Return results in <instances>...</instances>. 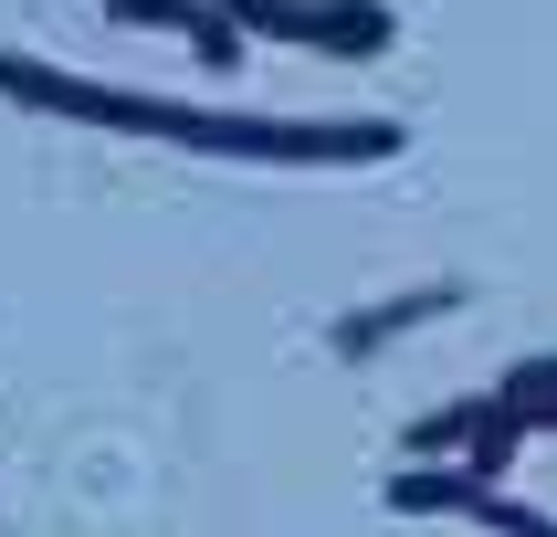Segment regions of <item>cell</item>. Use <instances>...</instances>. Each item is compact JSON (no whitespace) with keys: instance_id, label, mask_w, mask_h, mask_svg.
Returning <instances> with one entry per match:
<instances>
[{"instance_id":"7","label":"cell","mask_w":557,"mask_h":537,"mask_svg":"<svg viewBox=\"0 0 557 537\" xmlns=\"http://www.w3.org/2000/svg\"><path fill=\"white\" fill-rule=\"evenodd\" d=\"M495 401L516 411L527 432H557V347H547V358H527V369H505V390H495Z\"/></svg>"},{"instance_id":"11","label":"cell","mask_w":557,"mask_h":537,"mask_svg":"<svg viewBox=\"0 0 557 537\" xmlns=\"http://www.w3.org/2000/svg\"><path fill=\"white\" fill-rule=\"evenodd\" d=\"M221 11H232V22H243V32H252V22H263V0H221Z\"/></svg>"},{"instance_id":"8","label":"cell","mask_w":557,"mask_h":537,"mask_svg":"<svg viewBox=\"0 0 557 537\" xmlns=\"http://www.w3.org/2000/svg\"><path fill=\"white\" fill-rule=\"evenodd\" d=\"M516 442H527V422H516L505 401H484V422H473V442H463L473 485H505V464H516Z\"/></svg>"},{"instance_id":"1","label":"cell","mask_w":557,"mask_h":537,"mask_svg":"<svg viewBox=\"0 0 557 537\" xmlns=\"http://www.w3.org/2000/svg\"><path fill=\"white\" fill-rule=\"evenodd\" d=\"M180 148H211V158H274V169H358V158H400L410 137L389 117H347V126H295V117H200L189 106V137Z\"/></svg>"},{"instance_id":"6","label":"cell","mask_w":557,"mask_h":537,"mask_svg":"<svg viewBox=\"0 0 557 537\" xmlns=\"http://www.w3.org/2000/svg\"><path fill=\"white\" fill-rule=\"evenodd\" d=\"M473 422H484V401L421 411V422H410V432H400V453H410V464H453V453H463V442H473Z\"/></svg>"},{"instance_id":"3","label":"cell","mask_w":557,"mask_h":537,"mask_svg":"<svg viewBox=\"0 0 557 537\" xmlns=\"http://www.w3.org/2000/svg\"><path fill=\"white\" fill-rule=\"evenodd\" d=\"M252 32L369 63V53H389V32H400V22H389V0H263V22H252Z\"/></svg>"},{"instance_id":"10","label":"cell","mask_w":557,"mask_h":537,"mask_svg":"<svg viewBox=\"0 0 557 537\" xmlns=\"http://www.w3.org/2000/svg\"><path fill=\"white\" fill-rule=\"evenodd\" d=\"M473 527H495V537H557V516H536L527 496H505V485H484V496H473Z\"/></svg>"},{"instance_id":"2","label":"cell","mask_w":557,"mask_h":537,"mask_svg":"<svg viewBox=\"0 0 557 537\" xmlns=\"http://www.w3.org/2000/svg\"><path fill=\"white\" fill-rule=\"evenodd\" d=\"M0 95H11V106H32V117L116 126V137H189V106L137 95V85H95V74H63V63H42V53H0Z\"/></svg>"},{"instance_id":"4","label":"cell","mask_w":557,"mask_h":537,"mask_svg":"<svg viewBox=\"0 0 557 537\" xmlns=\"http://www.w3.org/2000/svg\"><path fill=\"white\" fill-rule=\"evenodd\" d=\"M463 306V284H410V295H379L369 316H337V358H379L389 338H410V327H432V316H453Z\"/></svg>"},{"instance_id":"9","label":"cell","mask_w":557,"mask_h":537,"mask_svg":"<svg viewBox=\"0 0 557 537\" xmlns=\"http://www.w3.org/2000/svg\"><path fill=\"white\" fill-rule=\"evenodd\" d=\"M211 11H221V0H106V22H126V32H180V42L211 22Z\"/></svg>"},{"instance_id":"5","label":"cell","mask_w":557,"mask_h":537,"mask_svg":"<svg viewBox=\"0 0 557 537\" xmlns=\"http://www.w3.org/2000/svg\"><path fill=\"white\" fill-rule=\"evenodd\" d=\"M473 496H484L473 464H410V474H389V505H400V516H442V505L473 516Z\"/></svg>"}]
</instances>
